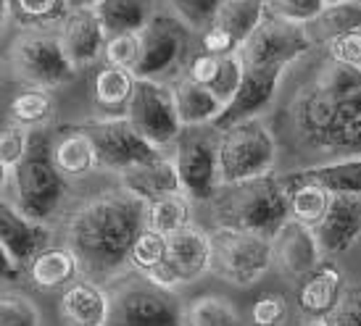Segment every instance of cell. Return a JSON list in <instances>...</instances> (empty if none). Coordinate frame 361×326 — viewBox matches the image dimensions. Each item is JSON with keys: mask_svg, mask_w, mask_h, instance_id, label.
Returning <instances> with one entry per match:
<instances>
[{"mask_svg": "<svg viewBox=\"0 0 361 326\" xmlns=\"http://www.w3.org/2000/svg\"><path fill=\"white\" fill-rule=\"evenodd\" d=\"M21 277V266L13 261V256L8 253V247L0 242V284H11Z\"/></svg>", "mask_w": 361, "mask_h": 326, "instance_id": "48", "label": "cell"}, {"mask_svg": "<svg viewBox=\"0 0 361 326\" xmlns=\"http://www.w3.org/2000/svg\"><path fill=\"white\" fill-rule=\"evenodd\" d=\"M119 179H121V187L135 192L145 203L159 200L164 195L182 192L180 171H177V163H174L171 156H161V158L148 161V163H137V166L121 171Z\"/></svg>", "mask_w": 361, "mask_h": 326, "instance_id": "22", "label": "cell"}, {"mask_svg": "<svg viewBox=\"0 0 361 326\" xmlns=\"http://www.w3.org/2000/svg\"><path fill=\"white\" fill-rule=\"evenodd\" d=\"M314 84L327 92L332 98H348V95H356L361 92V69L359 66H351V63H343V61H335L327 56L324 66L319 69Z\"/></svg>", "mask_w": 361, "mask_h": 326, "instance_id": "37", "label": "cell"}, {"mask_svg": "<svg viewBox=\"0 0 361 326\" xmlns=\"http://www.w3.org/2000/svg\"><path fill=\"white\" fill-rule=\"evenodd\" d=\"M211 245H214L211 271L235 287L256 284L274 266V247L269 237L216 227L211 232Z\"/></svg>", "mask_w": 361, "mask_h": 326, "instance_id": "6", "label": "cell"}, {"mask_svg": "<svg viewBox=\"0 0 361 326\" xmlns=\"http://www.w3.org/2000/svg\"><path fill=\"white\" fill-rule=\"evenodd\" d=\"M106 326H185V308L174 289L135 271L132 277L114 279Z\"/></svg>", "mask_w": 361, "mask_h": 326, "instance_id": "4", "label": "cell"}, {"mask_svg": "<svg viewBox=\"0 0 361 326\" xmlns=\"http://www.w3.org/2000/svg\"><path fill=\"white\" fill-rule=\"evenodd\" d=\"M327 6H335V3H348V0H324Z\"/></svg>", "mask_w": 361, "mask_h": 326, "instance_id": "52", "label": "cell"}, {"mask_svg": "<svg viewBox=\"0 0 361 326\" xmlns=\"http://www.w3.org/2000/svg\"><path fill=\"white\" fill-rule=\"evenodd\" d=\"M137 77L135 71L106 63L92 80V100L106 116H127Z\"/></svg>", "mask_w": 361, "mask_h": 326, "instance_id": "28", "label": "cell"}, {"mask_svg": "<svg viewBox=\"0 0 361 326\" xmlns=\"http://www.w3.org/2000/svg\"><path fill=\"white\" fill-rule=\"evenodd\" d=\"M301 326H330V324H327V318H306Z\"/></svg>", "mask_w": 361, "mask_h": 326, "instance_id": "51", "label": "cell"}, {"mask_svg": "<svg viewBox=\"0 0 361 326\" xmlns=\"http://www.w3.org/2000/svg\"><path fill=\"white\" fill-rule=\"evenodd\" d=\"M53 158L63 177H85L98 168V153L85 127H61L53 139Z\"/></svg>", "mask_w": 361, "mask_h": 326, "instance_id": "26", "label": "cell"}, {"mask_svg": "<svg viewBox=\"0 0 361 326\" xmlns=\"http://www.w3.org/2000/svg\"><path fill=\"white\" fill-rule=\"evenodd\" d=\"M190 198L185 192H174V195H164V198L148 203V208H145V227L171 237L174 232L190 227Z\"/></svg>", "mask_w": 361, "mask_h": 326, "instance_id": "33", "label": "cell"}, {"mask_svg": "<svg viewBox=\"0 0 361 326\" xmlns=\"http://www.w3.org/2000/svg\"><path fill=\"white\" fill-rule=\"evenodd\" d=\"M314 48L309 30L303 24H293L267 11L261 24L251 32V37L238 50L245 66H280L290 69Z\"/></svg>", "mask_w": 361, "mask_h": 326, "instance_id": "11", "label": "cell"}, {"mask_svg": "<svg viewBox=\"0 0 361 326\" xmlns=\"http://www.w3.org/2000/svg\"><path fill=\"white\" fill-rule=\"evenodd\" d=\"M330 326H361V287L351 284L343 289L338 306L327 316Z\"/></svg>", "mask_w": 361, "mask_h": 326, "instance_id": "44", "label": "cell"}, {"mask_svg": "<svg viewBox=\"0 0 361 326\" xmlns=\"http://www.w3.org/2000/svg\"><path fill=\"white\" fill-rule=\"evenodd\" d=\"M127 119L159 150L174 148V142L185 129L180 111H177L174 89L159 80H140L137 77L130 108H127Z\"/></svg>", "mask_w": 361, "mask_h": 326, "instance_id": "9", "label": "cell"}, {"mask_svg": "<svg viewBox=\"0 0 361 326\" xmlns=\"http://www.w3.org/2000/svg\"><path fill=\"white\" fill-rule=\"evenodd\" d=\"M82 127L95 145L98 168H106V171L121 174L137 163H148V161L166 156L164 150H159L142 137L127 116H101V119H92Z\"/></svg>", "mask_w": 361, "mask_h": 326, "instance_id": "12", "label": "cell"}, {"mask_svg": "<svg viewBox=\"0 0 361 326\" xmlns=\"http://www.w3.org/2000/svg\"><path fill=\"white\" fill-rule=\"evenodd\" d=\"M95 11L109 35L142 32L153 16V0H106Z\"/></svg>", "mask_w": 361, "mask_h": 326, "instance_id": "32", "label": "cell"}, {"mask_svg": "<svg viewBox=\"0 0 361 326\" xmlns=\"http://www.w3.org/2000/svg\"><path fill=\"white\" fill-rule=\"evenodd\" d=\"M314 45H327L332 37H338L343 32L361 30V0H348V3H335L324 6L317 19L306 24Z\"/></svg>", "mask_w": 361, "mask_h": 326, "instance_id": "31", "label": "cell"}, {"mask_svg": "<svg viewBox=\"0 0 361 326\" xmlns=\"http://www.w3.org/2000/svg\"><path fill=\"white\" fill-rule=\"evenodd\" d=\"M111 316V292L98 282H71L61 295V318L66 326H106Z\"/></svg>", "mask_w": 361, "mask_h": 326, "instance_id": "20", "label": "cell"}, {"mask_svg": "<svg viewBox=\"0 0 361 326\" xmlns=\"http://www.w3.org/2000/svg\"><path fill=\"white\" fill-rule=\"evenodd\" d=\"M285 189H288V206H290V218L301 221L306 227L317 229L330 208L332 192L322 187L319 182L301 177L298 171H290L282 177Z\"/></svg>", "mask_w": 361, "mask_h": 326, "instance_id": "25", "label": "cell"}, {"mask_svg": "<svg viewBox=\"0 0 361 326\" xmlns=\"http://www.w3.org/2000/svg\"><path fill=\"white\" fill-rule=\"evenodd\" d=\"M327 56L335 61H343V63H351V66H359L361 69V30L343 32L338 37H332L327 45Z\"/></svg>", "mask_w": 361, "mask_h": 326, "instance_id": "46", "label": "cell"}, {"mask_svg": "<svg viewBox=\"0 0 361 326\" xmlns=\"http://www.w3.org/2000/svg\"><path fill=\"white\" fill-rule=\"evenodd\" d=\"M8 116L13 124H19L24 129L45 127V121L53 116V98L48 95V89L42 87L24 89L11 100Z\"/></svg>", "mask_w": 361, "mask_h": 326, "instance_id": "36", "label": "cell"}, {"mask_svg": "<svg viewBox=\"0 0 361 326\" xmlns=\"http://www.w3.org/2000/svg\"><path fill=\"white\" fill-rule=\"evenodd\" d=\"M322 156H330V158L361 156V92L338 100Z\"/></svg>", "mask_w": 361, "mask_h": 326, "instance_id": "23", "label": "cell"}, {"mask_svg": "<svg viewBox=\"0 0 361 326\" xmlns=\"http://www.w3.org/2000/svg\"><path fill=\"white\" fill-rule=\"evenodd\" d=\"M59 37L74 66H90L103 56L109 32L95 8H69L59 24Z\"/></svg>", "mask_w": 361, "mask_h": 326, "instance_id": "16", "label": "cell"}, {"mask_svg": "<svg viewBox=\"0 0 361 326\" xmlns=\"http://www.w3.org/2000/svg\"><path fill=\"white\" fill-rule=\"evenodd\" d=\"M185 326H243V318L227 297L201 295L185 306Z\"/></svg>", "mask_w": 361, "mask_h": 326, "instance_id": "35", "label": "cell"}, {"mask_svg": "<svg viewBox=\"0 0 361 326\" xmlns=\"http://www.w3.org/2000/svg\"><path fill=\"white\" fill-rule=\"evenodd\" d=\"M69 11V0H11V19L21 30L48 32L59 27Z\"/></svg>", "mask_w": 361, "mask_h": 326, "instance_id": "34", "label": "cell"}, {"mask_svg": "<svg viewBox=\"0 0 361 326\" xmlns=\"http://www.w3.org/2000/svg\"><path fill=\"white\" fill-rule=\"evenodd\" d=\"M53 132L45 127L30 129V145L24 158L11 168V184L16 206L35 221H48L59 211L66 177L53 158Z\"/></svg>", "mask_w": 361, "mask_h": 326, "instance_id": "3", "label": "cell"}, {"mask_svg": "<svg viewBox=\"0 0 361 326\" xmlns=\"http://www.w3.org/2000/svg\"><path fill=\"white\" fill-rule=\"evenodd\" d=\"M169 253V237L153 232V229H142L130 253V268L132 271H140V274H151L153 268L166 261Z\"/></svg>", "mask_w": 361, "mask_h": 326, "instance_id": "38", "label": "cell"}, {"mask_svg": "<svg viewBox=\"0 0 361 326\" xmlns=\"http://www.w3.org/2000/svg\"><path fill=\"white\" fill-rule=\"evenodd\" d=\"M13 69L32 87L53 89L61 84H69L77 74L74 61L63 48L59 35L51 32H27L13 42L11 50Z\"/></svg>", "mask_w": 361, "mask_h": 326, "instance_id": "10", "label": "cell"}, {"mask_svg": "<svg viewBox=\"0 0 361 326\" xmlns=\"http://www.w3.org/2000/svg\"><path fill=\"white\" fill-rule=\"evenodd\" d=\"M106 0H69V8H98Z\"/></svg>", "mask_w": 361, "mask_h": 326, "instance_id": "49", "label": "cell"}, {"mask_svg": "<svg viewBox=\"0 0 361 326\" xmlns=\"http://www.w3.org/2000/svg\"><path fill=\"white\" fill-rule=\"evenodd\" d=\"M251 318L256 326H282L288 321V300L280 292H264L253 303Z\"/></svg>", "mask_w": 361, "mask_h": 326, "instance_id": "43", "label": "cell"}, {"mask_svg": "<svg viewBox=\"0 0 361 326\" xmlns=\"http://www.w3.org/2000/svg\"><path fill=\"white\" fill-rule=\"evenodd\" d=\"M0 242L8 247V253L21 268L51 242V229L42 221L27 216L19 206H11L0 198Z\"/></svg>", "mask_w": 361, "mask_h": 326, "instance_id": "18", "label": "cell"}, {"mask_svg": "<svg viewBox=\"0 0 361 326\" xmlns=\"http://www.w3.org/2000/svg\"><path fill=\"white\" fill-rule=\"evenodd\" d=\"M219 69H221V56L201 50V53H195V56H190V58H188L185 77H190V80L198 82V84H206V87H211V84H214V80H216V74H219Z\"/></svg>", "mask_w": 361, "mask_h": 326, "instance_id": "47", "label": "cell"}, {"mask_svg": "<svg viewBox=\"0 0 361 326\" xmlns=\"http://www.w3.org/2000/svg\"><path fill=\"white\" fill-rule=\"evenodd\" d=\"M324 256L348 253L361 239V195L335 192L319 227L314 229Z\"/></svg>", "mask_w": 361, "mask_h": 326, "instance_id": "17", "label": "cell"}, {"mask_svg": "<svg viewBox=\"0 0 361 326\" xmlns=\"http://www.w3.org/2000/svg\"><path fill=\"white\" fill-rule=\"evenodd\" d=\"M324 0H267V11L293 24H311L324 11Z\"/></svg>", "mask_w": 361, "mask_h": 326, "instance_id": "41", "label": "cell"}, {"mask_svg": "<svg viewBox=\"0 0 361 326\" xmlns=\"http://www.w3.org/2000/svg\"><path fill=\"white\" fill-rule=\"evenodd\" d=\"M224 3H243V0H224Z\"/></svg>", "mask_w": 361, "mask_h": 326, "instance_id": "53", "label": "cell"}, {"mask_svg": "<svg viewBox=\"0 0 361 326\" xmlns=\"http://www.w3.org/2000/svg\"><path fill=\"white\" fill-rule=\"evenodd\" d=\"M274 166H277V139L261 116L219 129L221 184L267 177L274 174Z\"/></svg>", "mask_w": 361, "mask_h": 326, "instance_id": "5", "label": "cell"}, {"mask_svg": "<svg viewBox=\"0 0 361 326\" xmlns=\"http://www.w3.org/2000/svg\"><path fill=\"white\" fill-rule=\"evenodd\" d=\"M140 32H124V35H109L106 48H103V58L111 66H121V69L135 71V66L140 63Z\"/></svg>", "mask_w": 361, "mask_h": 326, "instance_id": "39", "label": "cell"}, {"mask_svg": "<svg viewBox=\"0 0 361 326\" xmlns=\"http://www.w3.org/2000/svg\"><path fill=\"white\" fill-rule=\"evenodd\" d=\"M148 203L127 187L101 192L77 208L66 227V245L80 261V274L98 284L130 268L135 239L145 229Z\"/></svg>", "mask_w": 361, "mask_h": 326, "instance_id": "1", "label": "cell"}, {"mask_svg": "<svg viewBox=\"0 0 361 326\" xmlns=\"http://www.w3.org/2000/svg\"><path fill=\"white\" fill-rule=\"evenodd\" d=\"M174 163L180 171L182 192L190 200L209 203L221 187L219 177V129L185 127L174 142Z\"/></svg>", "mask_w": 361, "mask_h": 326, "instance_id": "7", "label": "cell"}, {"mask_svg": "<svg viewBox=\"0 0 361 326\" xmlns=\"http://www.w3.org/2000/svg\"><path fill=\"white\" fill-rule=\"evenodd\" d=\"M298 311L306 318H327L335 311L338 300H341L343 289H345V279H343L341 268L332 263H319L311 271L309 277L298 282Z\"/></svg>", "mask_w": 361, "mask_h": 326, "instance_id": "21", "label": "cell"}, {"mask_svg": "<svg viewBox=\"0 0 361 326\" xmlns=\"http://www.w3.org/2000/svg\"><path fill=\"white\" fill-rule=\"evenodd\" d=\"M338 108V98H332L327 92H322L317 84L306 87L293 103V129H295V137L301 139L306 148L322 153L324 148V139L330 132L332 116Z\"/></svg>", "mask_w": 361, "mask_h": 326, "instance_id": "19", "label": "cell"}, {"mask_svg": "<svg viewBox=\"0 0 361 326\" xmlns=\"http://www.w3.org/2000/svg\"><path fill=\"white\" fill-rule=\"evenodd\" d=\"M24 268H27L32 287H37L42 292H51V289H61V287H69L71 282H77L80 261L71 253L69 245L45 247Z\"/></svg>", "mask_w": 361, "mask_h": 326, "instance_id": "24", "label": "cell"}, {"mask_svg": "<svg viewBox=\"0 0 361 326\" xmlns=\"http://www.w3.org/2000/svg\"><path fill=\"white\" fill-rule=\"evenodd\" d=\"M209 203L216 227L240 229L269 239L290 218L288 189L277 174L221 184Z\"/></svg>", "mask_w": 361, "mask_h": 326, "instance_id": "2", "label": "cell"}, {"mask_svg": "<svg viewBox=\"0 0 361 326\" xmlns=\"http://www.w3.org/2000/svg\"><path fill=\"white\" fill-rule=\"evenodd\" d=\"M271 247H274V266L280 268L282 277L293 279V282L309 277L324 256L317 232L295 218H288L282 224L280 232L271 237Z\"/></svg>", "mask_w": 361, "mask_h": 326, "instance_id": "15", "label": "cell"}, {"mask_svg": "<svg viewBox=\"0 0 361 326\" xmlns=\"http://www.w3.org/2000/svg\"><path fill=\"white\" fill-rule=\"evenodd\" d=\"M0 326H40V311L19 292H0Z\"/></svg>", "mask_w": 361, "mask_h": 326, "instance_id": "40", "label": "cell"}, {"mask_svg": "<svg viewBox=\"0 0 361 326\" xmlns=\"http://www.w3.org/2000/svg\"><path fill=\"white\" fill-rule=\"evenodd\" d=\"M142 53L140 63L135 66V77L140 80L166 82L188 66V42L190 27L180 16L153 13L151 21L140 32Z\"/></svg>", "mask_w": 361, "mask_h": 326, "instance_id": "8", "label": "cell"}, {"mask_svg": "<svg viewBox=\"0 0 361 326\" xmlns=\"http://www.w3.org/2000/svg\"><path fill=\"white\" fill-rule=\"evenodd\" d=\"M171 6L190 30L203 32L219 13L221 0H171Z\"/></svg>", "mask_w": 361, "mask_h": 326, "instance_id": "42", "label": "cell"}, {"mask_svg": "<svg viewBox=\"0 0 361 326\" xmlns=\"http://www.w3.org/2000/svg\"><path fill=\"white\" fill-rule=\"evenodd\" d=\"M285 71L288 69H280V66H245V74H243V82L235 92V98L224 106L219 119L211 127L227 129L238 121L261 116L277 95V87H280Z\"/></svg>", "mask_w": 361, "mask_h": 326, "instance_id": "14", "label": "cell"}, {"mask_svg": "<svg viewBox=\"0 0 361 326\" xmlns=\"http://www.w3.org/2000/svg\"><path fill=\"white\" fill-rule=\"evenodd\" d=\"M264 16H267V0H243V3H224L221 0L219 13L209 27L224 32L235 42V48L240 50L243 42L251 37V32L259 27Z\"/></svg>", "mask_w": 361, "mask_h": 326, "instance_id": "29", "label": "cell"}, {"mask_svg": "<svg viewBox=\"0 0 361 326\" xmlns=\"http://www.w3.org/2000/svg\"><path fill=\"white\" fill-rule=\"evenodd\" d=\"M298 174L319 182L322 187H327L332 195L335 192L361 195V156H348V158H335L327 161V163L298 168Z\"/></svg>", "mask_w": 361, "mask_h": 326, "instance_id": "30", "label": "cell"}, {"mask_svg": "<svg viewBox=\"0 0 361 326\" xmlns=\"http://www.w3.org/2000/svg\"><path fill=\"white\" fill-rule=\"evenodd\" d=\"M27 145H30V129H24L11 121L8 127L0 132V161L13 168L24 158Z\"/></svg>", "mask_w": 361, "mask_h": 326, "instance_id": "45", "label": "cell"}, {"mask_svg": "<svg viewBox=\"0 0 361 326\" xmlns=\"http://www.w3.org/2000/svg\"><path fill=\"white\" fill-rule=\"evenodd\" d=\"M174 89V100H177V111L185 127H206L219 119V113L224 111L221 103L206 84L192 82L190 77L182 74L180 80L171 84Z\"/></svg>", "mask_w": 361, "mask_h": 326, "instance_id": "27", "label": "cell"}, {"mask_svg": "<svg viewBox=\"0 0 361 326\" xmlns=\"http://www.w3.org/2000/svg\"><path fill=\"white\" fill-rule=\"evenodd\" d=\"M8 182H11V166L0 161V192L6 189V184H8Z\"/></svg>", "mask_w": 361, "mask_h": 326, "instance_id": "50", "label": "cell"}, {"mask_svg": "<svg viewBox=\"0 0 361 326\" xmlns=\"http://www.w3.org/2000/svg\"><path fill=\"white\" fill-rule=\"evenodd\" d=\"M211 261H214L211 234H206L203 229L190 224V227H185L171 234L166 261L159 263L145 277L153 279L156 284L166 287V289H177V287L192 284L203 274H209Z\"/></svg>", "mask_w": 361, "mask_h": 326, "instance_id": "13", "label": "cell"}]
</instances>
